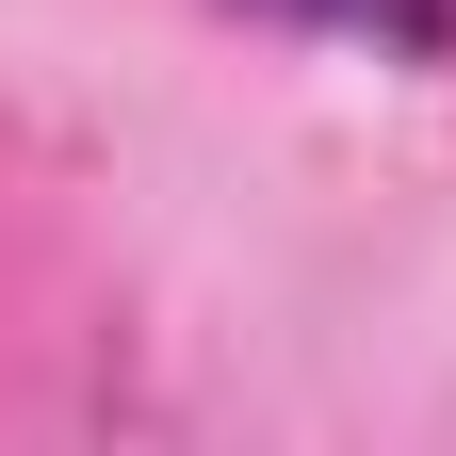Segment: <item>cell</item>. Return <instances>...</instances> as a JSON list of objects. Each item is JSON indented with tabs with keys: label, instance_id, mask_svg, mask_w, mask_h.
<instances>
[{
	"label": "cell",
	"instance_id": "6da1fadb",
	"mask_svg": "<svg viewBox=\"0 0 456 456\" xmlns=\"http://www.w3.org/2000/svg\"><path fill=\"white\" fill-rule=\"evenodd\" d=\"M261 17H294V33H359V49H391V66H440V49H456V0H261Z\"/></svg>",
	"mask_w": 456,
	"mask_h": 456
}]
</instances>
